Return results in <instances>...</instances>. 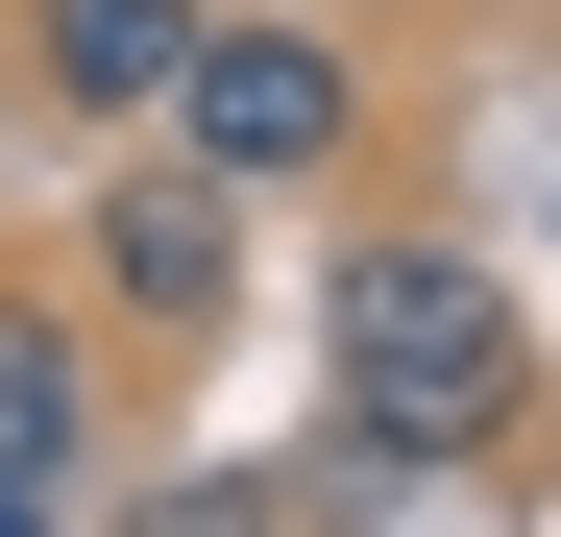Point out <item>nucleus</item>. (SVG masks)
I'll list each match as a JSON object with an SVG mask.
<instances>
[{"label":"nucleus","instance_id":"1","mask_svg":"<svg viewBox=\"0 0 561 537\" xmlns=\"http://www.w3.org/2000/svg\"><path fill=\"white\" fill-rule=\"evenodd\" d=\"M318 367H342V439L463 465V439L513 415V294H489V244H439V220H342V244H318Z\"/></svg>","mask_w":561,"mask_h":537},{"label":"nucleus","instance_id":"2","mask_svg":"<svg viewBox=\"0 0 561 537\" xmlns=\"http://www.w3.org/2000/svg\"><path fill=\"white\" fill-rule=\"evenodd\" d=\"M147 147H196L244 220H268V196H366V147H391V73H366V25H342V0H220Z\"/></svg>","mask_w":561,"mask_h":537},{"label":"nucleus","instance_id":"3","mask_svg":"<svg viewBox=\"0 0 561 537\" xmlns=\"http://www.w3.org/2000/svg\"><path fill=\"white\" fill-rule=\"evenodd\" d=\"M99 318L123 342H220L244 318V196H220L196 147H123L99 171Z\"/></svg>","mask_w":561,"mask_h":537},{"label":"nucleus","instance_id":"4","mask_svg":"<svg viewBox=\"0 0 561 537\" xmlns=\"http://www.w3.org/2000/svg\"><path fill=\"white\" fill-rule=\"evenodd\" d=\"M196 25H220V0H25V73H49V123L147 147V123H171V73H196Z\"/></svg>","mask_w":561,"mask_h":537},{"label":"nucleus","instance_id":"5","mask_svg":"<svg viewBox=\"0 0 561 537\" xmlns=\"http://www.w3.org/2000/svg\"><path fill=\"white\" fill-rule=\"evenodd\" d=\"M0 489H99V342L49 294H0Z\"/></svg>","mask_w":561,"mask_h":537},{"label":"nucleus","instance_id":"6","mask_svg":"<svg viewBox=\"0 0 561 537\" xmlns=\"http://www.w3.org/2000/svg\"><path fill=\"white\" fill-rule=\"evenodd\" d=\"M73 513H99V489H0V537H73Z\"/></svg>","mask_w":561,"mask_h":537}]
</instances>
